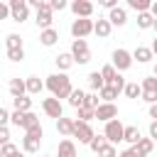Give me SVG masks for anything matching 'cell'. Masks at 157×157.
Masks as SVG:
<instances>
[{
    "label": "cell",
    "mask_w": 157,
    "mask_h": 157,
    "mask_svg": "<svg viewBox=\"0 0 157 157\" xmlns=\"http://www.w3.org/2000/svg\"><path fill=\"white\" fill-rule=\"evenodd\" d=\"M7 88H10L12 98H22V96H27V81H22V78H10Z\"/></svg>",
    "instance_id": "4fadbf2b"
},
{
    "label": "cell",
    "mask_w": 157,
    "mask_h": 157,
    "mask_svg": "<svg viewBox=\"0 0 157 157\" xmlns=\"http://www.w3.org/2000/svg\"><path fill=\"white\" fill-rule=\"evenodd\" d=\"M39 157H49V155H39Z\"/></svg>",
    "instance_id": "f5cc1de1"
},
{
    "label": "cell",
    "mask_w": 157,
    "mask_h": 157,
    "mask_svg": "<svg viewBox=\"0 0 157 157\" xmlns=\"http://www.w3.org/2000/svg\"><path fill=\"white\" fill-rule=\"evenodd\" d=\"M140 140H142V135H140V130H137L135 125H125V142H130V145L135 147V145H137Z\"/></svg>",
    "instance_id": "d4e9b609"
},
{
    "label": "cell",
    "mask_w": 157,
    "mask_h": 157,
    "mask_svg": "<svg viewBox=\"0 0 157 157\" xmlns=\"http://www.w3.org/2000/svg\"><path fill=\"white\" fill-rule=\"evenodd\" d=\"M96 29V22L93 20H74L71 22V34H74V39H86L91 32Z\"/></svg>",
    "instance_id": "277c9868"
},
{
    "label": "cell",
    "mask_w": 157,
    "mask_h": 157,
    "mask_svg": "<svg viewBox=\"0 0 157 157\" xmlns=\"http://www.w3.org/2000/svg\"><path fill=\"white\" fill-rule=\"evenodd\" d=\"M74 128H76V120H71V118H59L56 120V130L64 137H74Z\"/></svg>",
    "instance_id": "5bb4252c"
},
{
    "label": "cell",
    "mask_w": 157,
    "mask_h": 157,
    "mask_svg": "<svg viewBox=\"0 0 157 157\" xmlns=\"http://www.w3.org/2000/svg\"><path fill=\"white\" fill-rule=\"evenodd\" d=\"M128 7H130V10H135L137 15H142V12H150L152 2H150V0H128Z\"/></svg>",
    "instance_id": "7402d4cb"
},
{
    "label": "cell",
    "mask_w": 157,
    "mask_h": 157,
    "mask_svg": "<svg viewBox=\"0 0 157 157\" xmlns=\"http://www.w3.org/2000/svg\"><path fill=\"white\" fill-rule=\"evenodd\" d=\"M98 157H118V150H115V145H110V142H108V145H105V147L98 152Z\"/></svg>",
    "instance_id": "8d00e7d4"
},
{
    "label": "cell",
    "mask_w": 157,
    "mask_h": 157,
    "mask_svg": "<svg viewBox=\"0 0 157 157\" xmlns=\"http://www.w3.org/2000/svg\"><path fill=\"white\" fill-rule=\"evenodd\" d=\"M98 98H101V96H98V93H93V91H91V93H86V101H83V108H91V110H96V108L101 105V103H98Z\"/></svg>",
    "instance_id": "836d02e7"
},
{
    "label": "cell",
    "mask_w": 157,
    "mask_h": 157,
    "mask_svg": "<svg viewBox=\"0 0 157 157\" xmlns=\"http://www.w3.org/2000/svg\"><path fill=\"white\" fill-rule=\"evenodd\" d=\"M12 105H15V110H20V113H29V110H32V98H27V96L12 98Z\"/></svg>",
    "instance_id": "4316f807"
},
{
    "label": "cell",
    "mask_w": 157,
    "mask_h": 157,
    "mask_svg": "<svg viewBox=\"0 0 157 157\" xmlns=\"http://www.w3.org/2000/svg\"><path fill=\"white\" fill-rule=\"evenodd\" d=\"M39 142H42V140L25 135V137H22V150H25V152H29V155H34V152H39Z\"/></svg>",
    "instance_id": "484cf974"
},
{
    "label": "cell",
    "mask_w": 157,
    "mask_h": 157,
    "mask_svg": "<svg viewBox=\"0 0 157 157\" xmlns=\"http://www.w3.org/2000/svg\"><path fill=\"white\" fill-rule=\"evenodd\" d=\"M25 135H29V137H37V140H42V137H44V128H42V125H34V128H29V130H27Z\"/></svg>",
    "instance_id": "74e56055"
},
{
    "label": "cell",
    "mask_w": 157,
    "mask_h": 157,
    "mask_svg": "<svg viewBox=\"0 0 157 157\" xmlns=\"http://www.w3.org/2000/svg\"><path fill=\"white\" fill-rule=\"evenodd\" d=\"M10 10H12V22H25L29 15V2L27 0H10Z\"/></svg>",
    "instance_id": "8992f818"
},
{
    "label": "cell",
    "mask_w": 157,
    "mask_h": 157,
    "mask_svg": "<svg viewBox=\"0 0 157 157\" xmlns=\"http://www.w3.org/2000/svg\"><path fill=\"white\" fill-rule=\"evenodd\" d=\"M101 5H103V7H108V10H115V7H120V5H118V0H101Z\"/></svg>",
    "instance_id": "7bdbcfd3"
},
{
    "label": "cell",
    "mask_w": 157,
    "mask_h": 157,
    "mask_svg": "<svg viewBox=\"0 0 157 157\" xmlns=\"http://www.w3.org/2000/svg\"><path fill=\"white\" fill-rule=\"evenodd\" d=\"M69 7L78 20H91V15H93V2H88V0H74Z\"/></svg>",
    "instance_id": "ba28073f"
},
{
    "label": "cell",
    "mask_w": 157,
    "mask_h": 157,
    "mask_svg": "<svg viewBox=\"0 0 157 157\" xmlns=\"http://www.w3.org/2000/svg\"><path fill=\"white\" fill-rule=\"evenodd\" d=\"M110 64H113L118 71H128V69L132 66V54H130L128 49H115V52L110 54Z\"/></svg>",
    "instance_id": "5b68a950"
},
{
    "label": "cell",
    "mask_w": 157,
    "mask_h": 157,
    "mask_svg": "<svg viewBox=\"0 0 157 157\" xmlns=\"http://www.w3.org/2000/svg\"><path fill=\"white\" fill-rule=\"evenodd\" d=\"M25 81H27V93H29V96L42 93V88L47 86V83H42V78H39V76H27Z\"/></svg>",
    "instance_id": "ffe728a7"
},
{
    "label": "cell",
    "mask_w": 157,
    "mask_h": 157,
    "mask_svg": "<svg viewBox=\"0 0 157 157\" xmlns=\"http://www.w3.org/2000/svg\"><path fill=\"white\" fill-rule=\"evenodd\" d=\"M152 147H155V140H152V137H142L132 150H135V155H137V157H150Z\"/></svg>",
    "instance_id": "9a60e30c"
},
{
    "label": "cell",
    "mask_w": 157,
    "mask_h": 157,
    "mask_svg": "<svg viewBox=\"0 0 157 157\" xmlns=\"http://www.w3.org/2000/svg\"><path fill=\"white\" fill-rule=\"evenodd\" d=\"M150 118H152V120H157V103H155V105H150Z\"/></svg>",
    "instance_id": "bcb514c9"
},
{
    "label": "cell",
    "mask_w": 157,
    "mask_h": 157,
    "mask_svg": "<svg viewBox=\"0 0 157 157\" xmlns=\"http://www.w3.org/2000/svg\"><path fill=\"white\" fill-rule=\"evenodd\" d=\"M142 91H152V93H157V76H147V78H142Z\"/></svg>",
    "instance_id": "e575fe53"
},
{
    "label": "cell",
    "mask_w": 157,
    "mask_h": 157,
    "mask_svg": "<svg viewBox=\"0 0 157 157\" xmlns=\"http://www.w3.org/2000/svg\"><path fill=\"white\" fill-rule=\"evenodd\" d=\"M71 56H74L76 64H88V61H91L88 42H86V39H74V42H71Z\"/></svg>",
    "instance_id": "7a4b0ae2"
},
{
    "label": "cell",
    "mask_w": 157,
    "mask_h": 157,
    "mask_svg": "<svg viewBox=\"0 0 157 157\" xmlns=\"http://www.w3.org/2000/svg\"><path fill=\"white\" fill-rule=\"evenodd\" d=\"M150 12H152V17H155V20H157V0H155V2H152V7H150Z\"/></svg>",
    "instance_id": "7dc6e473"
},
{
    "label": "cell",
    "mask_w": 157,
    "mask_h": 157,
    "mask_svg": "<svg viewBox=\"0 0 157 157\" xmlns=\"http://www.w3.org/2000/svg\"><path fill=\"white\" fill-rule=\"evenodd\" d=\"M49 5H52V12H61L66 7V0H52Z\"/></svg>",
    "instance_id": "60d3db41"
},
{
    "label": "cell",
    "mask_w": 157,
    "mask_h": 157,
    "mask_svg": "<svg viewBox=\"0 0 157 157\" xmlns=\"http://www.w3.org/2000/svg\"><path fill=\"white\" fill-rule=\"evenodd\" d=\"M34 22H37V27L44 32V29H52V12H37V17H34Z\"/></svg>",
    "instance_id": "603a6c76"
},
{
    "label": "cell",
    "mask_w": 157,
    "mask_h": 157,
    "mask_svg": "<svg viewBox=\"0 0 157 157\" xmlns=\"http://www.w3.org/2000/svg\"><path fill=\"white\" fill-rule=\"evenodd\" d=\"M155 56V52H152V47H137L135 52H132V59H137L140 64H147L150 59Z\"/></svg>",
    "instance_id": "44dd1931"
},
{
    "label": "cell",
    "mask_w": 157,
    "mask_h": 157,
    "mask_svg": "<svg viewBox=\"0 0 157 157\" xmlns=\"http://www.w3.org/2000/svg\"><path fill=\"white\" fill-rule=\"evenodd\" d=\"M110 32H113L110 20H108V17H98V20H96V29H93V34H96L98 39H105V37H110Z\"/></svg>",
    "instance_id": "8fae6325"
},
{
    "label": "cell",
    "mask_w": 157,
    "mask_h": 157,
    "mask_svg": "<svg viewBox=\"0 0 157 157\" xmlns=\"http://www.w3.org/2000/svg\"><path fill=\"white\" fill-rule=\"evenodd\" d=\"M137 27H140V29H152V27H155V17H152V12H142V15H137Z\"/></svg>",
    "instance_id": "83f0119b"
},
{
    "label": "cell",
    "mask_w": 157,
    "mask_h": 157,
    "mask_svg": "<svg viewBox=\"0 0 157 157\" xmlns=\"http://www.w3.org/2000/svg\"><path fill=\"white\" fill-rule=\"evenodd\" d=\"M98 96H101V103H113V101L118 98V91H115L113 86H105V88L98 91Z\"/></svg>",
    "instance_id": "f1b7e54d"
},
{
    "label": "cell",
    "mask_w": 157,
    "mask_h": 157,
    "mask_svg": "<svg viewBox=\"0 0 157 157\" xmlns=\"http://www.w3.org/2000/svg\"><path fill=\"white\" fill-rule=\"evenodd\" d=\"M105 145H108V137H105V135H96V137L91 140V145H88V147H91V150H93V152L98 155V152H101V150H103Z\"/></svg>",
    "instance_id": "d6a6232c"
},
{
    "label": "cell",
    "mask_w": 157,
    "mask_h": 157,
    "mask_svg": "<svg viewBox=\"0 0 157 157\" xmlns=\"http://www.w3.org/2000/svg\"><path fill=\"white\" fill-rule=\"evenodd\" d=\"M118 157H137V155H135V150L130 147V150H123V152H120Z\"/></svg>",
    "instance_id": "f6af8a7d"
},
{
    "label": "cell",
    "mask_w": 157,
    "mask_h": 157,
    "mask_svg": "<svg viewBox=\"0 0 157 157\" xmlns=\"http://www.w3.org/2000/svg\"><path fill=\"white\" fill-rule=\"evenodd\" d=\"M42 110H44L49 118H54V120L64 118V108H61V101H59V98H54V96L42 101Z\"/></svg>",
    "instance_id": "52a82bcc"
},
{
    "label": "cell",
    "mask_w": 157,
    "mask_h": 157,
    "mask_svg": "<svg viewBox=\"0 0 157 157\" xmlns=\"http://www.w3.org/2000/svg\"><path fill=\"white\" fill-rule=\"evenodd\" d=\"M10 120H12V113L7 108H0V125H7Z\"/></svg>",
    "instance_id": "ab89813d"
},
{
    "label": "cell",
    "mask_w": 157,
    "mask_h": 157,
    "mask_svg": "<svg viewBox=\"0 0 157 157\" xmlns=\"http://www.w3.org/2000/svg\"><path fill=\"white\" fill-rule=\"evenodd\" d=\"M12 152H17V147H15L12 142H7V145H2V147H0V157H10Z\"/></svg>",
    "instance_id": "f35d334b"
},
{
    "label": "cell",
    "mask_w": 157,
    "mask_h": 157,
    "mask_svg": "<svg viewBox=\"0 0 157 157\" xmlns=\"http://www.w3.org/2000/svg\"><path fill=\"white\" fill-rule=\"evenodd\" d=\"M0 142H2V145L10 142V130H7V125H0Z\"/></svg>",
    "instance_id": "b9f144b4"
},
{
    "label": "cell",
    "mask_w": 157,
    "mask_h": 157,
    "mask_svg": "<svg viewBox=\"0 0 157 157\" xmlns=\"http://www.w3.org/2000/svg\"><path fill=\"white\" fill-rule=\"evenodd\" d=\"M74 137H78V142H83V145H91V140L96 137V132H93V128H91L88 123H81V120H76Z\"/></svg>",
    "instance_id": "30bf717a"
},
{
    "label": "cell",
    "mask_w": 157,
    "mask_h": 157,
    "mask_svg": "<svg viewBox=\"0 0 157 157\" xmlns=\"http://www.w3.org/2000/svg\"><path fill=\"white\" fill-rule=\"evenodd\" d=\"M96 118V110H91V108H78L76 110V120H81V123H91Z\"/></svg>",
    "instance_id": "1f68e13d"
},
{
    "label": "cell",
    "mask_w": 157,
    "mask_h": 157,
    "mask_svg": "<svg viewBox=\"0 0 157 157\" xmlns=\"http://www.w3.org/2000/svg\"><path fill=\"white\" fill-rule=\"evenodd\" d=\"M108 20H110L113 27H123V25H128V12H125V7H115V10H110V12H108Z\"/></svg>",
    "instance_id": "7c38bea8"
},
{
    "label": "cell",
    "mask_w": 157,
    "mask_h": 157,
    "mask_svg": "<svg viewBox=\"0 0 157 157\" xmlns=\"http://www.w3.org/2000/svg\"><path fill=\"white\" fill-rule=\"evenodd\" d=\"M152 29H155V32H157V20H155V27H152Z\"/></svg>",
    "instance_id": "816d5d0a"
},
{
    "label": "cell",
    "mask_w": 157,
    "mask_h": 157,
    "mask_svg": "<svg viewBox=\"0 0 157 157\" xmlns=\"http://www.w3.org/2000/svg\"><path fill=\"white\" fill-rule=\"evenodd\" d=\"M47 88L52 91V96L54 98H66L69 101V96L74 93V86H71V78L66 76V74H52V76H47Z\"/></svg>",
    "instance_id": "6da1fadb"
},
{
    "label": "cell",
    "mask_w": 157,
    "mask_h": 157,
    "mask_svg": "<svg viewBox=\"0 0 157 157\" xmlns=\"http://www.w3.org/2000/svg\"><path fill=\"white\" fill-rule=\"evenodd\" d=\"M56 157H76V145H74V140H69V137H64V140L59 142V150H56Z\"/></svg>",
    "instance_id": "2e32d148"
},
{
    "label": "cell",
    "mask_w": 157,
    "mask_h": 157,
    "mask_svg": "<svg viewBox=\"0 0 157 157\" xmlns=\"http://www.w3.org/2000/svg\"><path fill=\"white\" fill-rule=\"evenodd\" d=\"M10 157H25V155H22V152H20V150H17V152H12V155H10Z\"/></svg>",
    "instance_id": "681fc988"
},
{
    "label": "cell",
    "mask_w": 157,
    "mask_h": 157,
    "mask_svg": "<svg viewBox=\"0 0 157 157\" xmlns=\"http://www.w3.org/2000/svg\"><path fill=\"white\" fill-rule=\"evenodd\" d=\"M128 98H142V86L140 83H135V81H130L128 86H125V91H123Z\"/></svg>",
    "instance_id": "f546056e"
},
{
    "label": "cell",
    "mask_w": 157,
    "mask_h": 157,
    "mask_svg": "<svg viewBox=\"0 0 157 157\" xmlns=\"http://www.w3.org/2000/svg\"><path fill=\"white\" fill-rule=\"evenodd\" d=\"M88 86H91V91L96 93V91H101V88H105V78H103V74L101 71H91L88 76Z\"/></svg>",
    "instance_id": "ac0fdd59"
},
{
    "label": "cell",
    "mask_w": 157,
    "mask_h": 157,
    "mask_svg": "<svg viewBox=\"0 0 157 157\" xmlns=\"http://www.w3.org/2000/svg\"><path fill=\"white\" fill-rule=\"evenodd\" d=\"M103 135L108 137V142H110V145H115V142L125 140V125H123V123L115 118V120L105 123V130H103Z\"/></svg>",
    "instance_id": "3957f363"
},
{
    "label": "cell",
    "mask_w": 157,
    "mask_h": 157,
    "mask_svg": "<svg viewBox=\"0 0 157 157\" xmlns=\"http://www.w3.org/2000/svg\"><path fill=\"white\" fill-rule=\"evenodd\" d=\"M152 76H157V64H155V71H152Z\"/></svg>",
    "instance_id": "f907efd6"
},
{
    "label": "cell",
    "mask_w": 157,
    "mask_h": 157,
    "mask_svg": "<svg viewBox=\"0 0 157 157\" xmlns=\"http://www.w3.org/2000/svg\"><path fill=\"white\" fill-rule=\"evenodd\" d=\"M152 52H155V56H157V37L152 39Z\"/></svg>",
    "instance_id": "c3c4849f"
},
{
    "label": "cell",
    "mask_w": 157,
    "mask_h": 157,
    "mask_svg": "<svg viewBox=\"0 0 157 157\" xmlns=\"http://www.w3.org/2000/svg\"><path fill=\"white\" fill-rule=\"evenodd\" d=\"M83 101H86V93H83L81 88H74V93L69 96V105L78 110V108H83Z\"/></svg>",
    "instance_id": "cb8c5ba5"
},
{
    "label": "cell",
    "mask_w": 157,
    "mask_h": 157,
    "mask_svg": "<svg viewBox=\"0 0 157 157\" xmlns=\"http://www.w3.org/2000/svg\"><path fill=\"white\" fill-rule=\"evenodd\" d=\"M39 42L44 44V47H54L56 42H59V32L52 27V29H44V32H39Z\"/></svg>",
    "instance_id": "d6986e66"
},
{
    "label": "cell",
    "mask_w": 157,
    "mask_h": 157,
    "mask_svg": "<svg viewBox=\"0 0 157 157\" xmlns=\"http://www.w3.org/2000/svg\"><path fill=\"white\" fill-rule=\"evenodd\" d=\"M5 56H7L10 61H22V59H25V49H7Z\"/></svg>",
    "instance_id": "d590c367"
},
{
    "label": "cell",
    "mask_w": 157,
    "mask_h": 157,
    "mask_svg": "<svg viewBox=\"0 0 157 157\" xmlns=\"http://www.w3.org/2000/svg\"><path fill=\"white\" fill-rule=\"evenodd\" d=\"M54 61H56V69H59L61 74H64V71H69V69L76 64V61H74V56H71V52H64V54H59Z\"/></svg>",
    "instance_id": "e0dca14e"
},
{
    "label": "cell",
    "mask_w": 157,
    "mask_h": 157,
    "mask_svg": "<svg viewBox=\"0 0 157 157\" xmlns=\"http://www.w3.org/2000/svg\"><path fill=\"white\" fill-rule=\"evenodd\" d=\"M5 47H7V49H22V37L15 34V32L7 34V37H5Z\"/></svg>",
    "instance_id": "4dcf8cb0"
},
{
    "label": "cell",
    "mask_w": 157,
    "mask_h": 157,
    "mask_svg": "<svg viewBox=\"0 0 157 157\" xmlns=\"http://www.w3.org/2000/svg\"><path fill=\"white\" fill-rule=\"evenodd\" d=\"M96 118H98L101 123L115 120V118H118V105H115V103H101V105L96 108Z\"/></svg>",
    "instance_id": "9c48e42d"
},
{
    "label": "cell",
    "mask_w": 157,
    "mask_h": 157,
    "mask_svg": "<svg viewBox=\"0 0 157 157\" xmlns=\"http://www.w3.org/2000/svg\"><path fill=\"white\" fill-rule=\"evenodd\" d=\"M150 137H152V140H157V120H152V123H150Z\"/></svg>",
    "instance_id": "ee69618b"
}]
</instances>
